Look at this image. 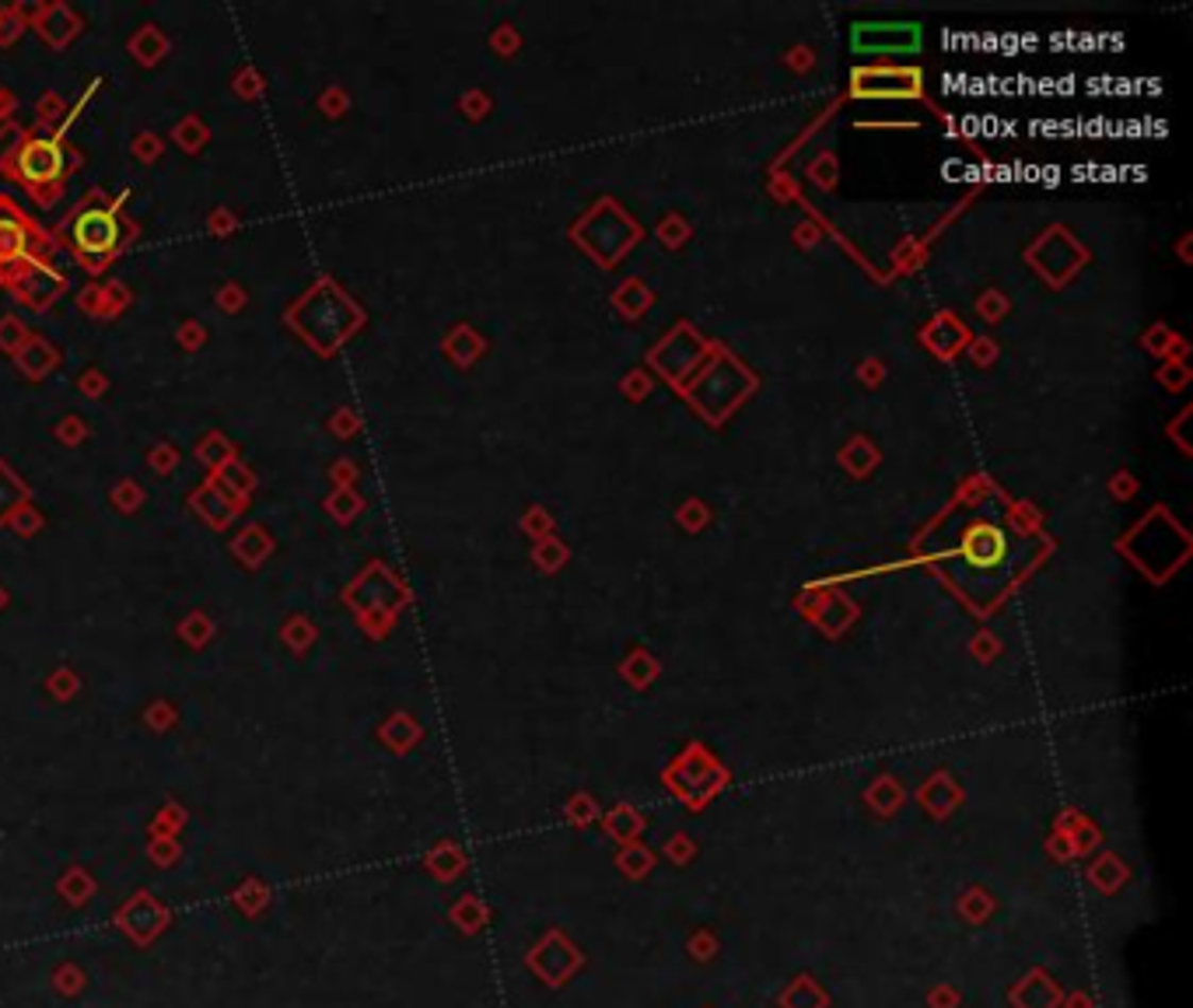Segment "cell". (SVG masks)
<instances>
[{
	"label": "cell",
	"mask_w": 1193,
	"mask_h": 1008,
	"mask_svg": "<svg viewBox=\"0 0 1193 1008\" xmlns=\"http://www.w3.org/2000/svg\"><path fill=\"white\" fill-rule=\"evenodd\" d=\"M29 246H32L29 221L21 218L18 211L0 207V270L11 267V263H18V259H26Z\"/></svg>",
	"instance_id": "3957f363"
},
{
	"label": "cell",
	"mask_w": 1193,
	"mask_h": 1008,
	"mask_svg": "<svg viewBox=\"0 0 1193 1008\" xmlns=\"http://www.w3.org/2000/svg\"><path fill=\"white\" fill-rule=\"evenodd\" d=\"M67 242L88 267H102L119 249V242H123V221H119L116 211L91 203V207H81L67 221Z\"/></svg>",
	"instance_id": "6da1fadb"
},
{
	"label": "cell",
	"mask_w": 1193,
	"mask_h": 1008,
	"mask_svg": "<svg viewBox=\"0 0 1193 1008\" xmlns=\"http://www.w3.org/2000/svg\"><path fill=\"white\" fill-rule=\"evenodd\" d=\"M15 172L29 189H50L64 175V148L56 140H26L15 154Z\"/></svg>",
	"instance_id": "7a4b0ae2"
}]
</instances>
